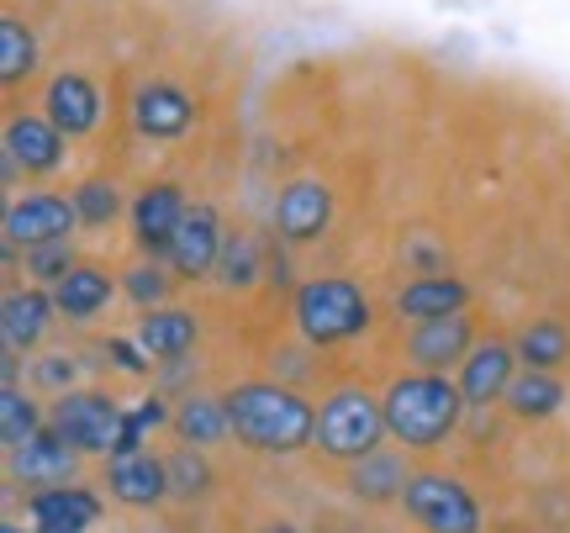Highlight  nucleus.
Masks as SVG:
<instances>
[{
	"label": "nucleus",
	"mask_w": 570,
	"mask_h": 533,
	"mask_svg": "<svg viewBox=\"0 0 570 533\" xmlns=\"http://www.w3.org/2000/svg\"><path fill=\"white\" fill-rule=\"evenodd\" d=\"M227 423L238 433V444L265 454H291L317 438V412L275 381H248L227 391Z\"/></svg>",
	"instance_id": "f257e3e1"
},
{
	"label": "nucleus",
	"mask_w": 570,
	"mask_h": 533,
	"mask_svg": "<svg viewBox=\"0 0 570 533\" xmlns=\"http://www.w3.org/2000/svg\"><path fill=\"white\" fill-rule=\"evenodd\" d=\"M460 407H465V391L449 386L439 369H417V375H402L396 386L386 391V433L402 438L407 450H433L444 444L454 423H460Z\"/></svg>",
	"instance_id": "f03ea898"
},
{
	"label": "nucleus",
	"mask_w": 570,
	"mask_h": 533,
	"mask_svg": "<svg viewBox=\"0 0 570 533\" xmlns=\"http://www.w3.org/2000/svg\"><path fill=\"white\" fill-rule=\"evenodd\" d=\"M365 323H370V302H365V290L348 286V280H306L296 290V328L317 349L365 333Z\"/></svg>",
	"instance_id": "7ed1b4c3"
},
{
	"label": "nucleus",
	"mask_w": 570,
	"mask_h": 533,
	"mask_svg": "<svg viewBox=\"0 0 570 533\" xmlns=\"http://www.w3.org/2000/svg\"><path fill=\"white\" fill-rule=\"evenodd\" d=\"M381 433H386V412L381 402L370 396V391H333L327 396V407L317 412V450L333 454V460H365L375 454L381 444Z\"/></svg>",
	"instance_id": "20e7f679"
},
{
	"label": "nucleus",
	"mask_w": 570,
	"mask_h": 533,
	"mask_svg": "<svg viewBox=\"0 0 570 533\" xmlns=\"http://www.w3.org/2000/svg\"><path fill=\"white\" fill-rule=\"evenodd\" d=\"M53 433L80 454H117L127 433V412L101 391H63L53 402Z\"/></svg>",
	"instance_id": "39448f33"
},
{
	"label": "nucleus",
	"mask_w": 570,
	"mask_h": 533,
	"mask_svg": "<svg viewBox=\"0 0 570 533\" xmlns=\"http://www.w3.org/2000/svg\"><path fill=\"white\" fill-rule=\"evenodd\" d=\"M402 502H407V513L428 533H481V507H475V496L454 475H439V471L412 475Z\"/></svg>",
	"instance_id": "423d86ee"
},
{
	"label": "nucleus",
	"mask_w": 570,
	"mask_h": 533,
	"mask_svg": "<svg viewBox=\"0 0 570 533\" xmlns=\"http://www.w3.org/2000/svg\"><path fill=\"white\" fill-rule=\"evenodd\" d=\"M223 248H227L223 217H217L212 206H190L164 254H169V269H175V275H185V280H202V275H212V269L223 265Z\"/></svg>",
	"instance_id": "0eeeda50"
},
{
	"label": "nucleus",
	"mask_w": 570,
	"mask_h": 533,
	"mask_svg": "<svg viewBox=\"0 0 570 533\" xmlns=\"http://www.w3.org/2000/svg\"><path fill=\"white\" fill-rule=\"evenodd\" d=\"M80 223L75 201L63 196H27V201H11L6 206V244L17 248H38V244H59L69 238V227Z\"/></svg>",
	"instance_id": "6e6552de"
},
{
	"label": "nucleus",
	"mask_w": 570,
	"mask_h": 533,
	"mask_svg": "<svg viewBox=\"0 0 570 533\" xmlns=\"http://www.w3.org/2000/svg\"><path fill=\"white\" fill-rule=\"evenodd\" d=\"M333 217V196H327L323 180H291L281 190V201H275V233H281L285 244H306V238H317Z\"/></svg>",
	"instance_id": "1a4fd4ad"
},
{
	"label": "nucleus",
	"mask_w": 570,
	"mask_h": 533,
	"mask_svg": "<svg viewBox=\"0 0 570 533\" xmlns=\"http://www.w3.org/2000/svg\"><path fill=\"white\" fill-rule=\"evenodd\" d=\"M27 513L38 533H90L101 523V502L85 486H42Z\"/></svg>",
	"instance_id": "9d476101"
},
{
	"label": "nucleus",
	"mask_w": 570,
	"mask_h": 533,
	"mask_svg": "<svg viewBox=\"0 0 570 533\" xmlns=\"http://www.w3.org/2000/svg\"><path fill=\"white\" fill-rule=\"evenodd\" d=\"M48 122L59 127L63 138H85L90 127L101 122V90H96V80H85L75 69L53 75V85H48Z\"/></svg>",
	"instance_id": "9b49d317"
},
{
	"label": "nucleus",
	"mask_w": 570,
	"mask_h": 533,
	"mask_svg": "<svg viewBox=\"0 0 570 533\" xmlns=\"http://www.w3.org/2000/svg\"><path fill=\"white\" fill-rule=\"evenodd\" d=\"M6 159L27 175H48L63 165V132L48 117H11L6 122Z\"/></svg>",
	"instance_id": "f8f14e48"
},
{
	"label": "nucleus",
	"mask_w": 570,
	"mask_h": 533,
	"mask_svg": "<svg viewBox=\"0 0 570 533\" xmlns=\"http://www.w3.org/2000/svg\"><path fill=\"white\" fill-rule=\"evenodd\" d=\"M407 354L423 369H449V365H465L470 354V317L465 312H449V317H428L417 323L407 338Z\"/></svg>",
	"instance_id": "ddd939ff"
},
{
	"label": "nucleus",
	"mask_w": 570,
	"mask_h": 533,
	"mask_svg": "<svg viewBox=\"0 0 570 533\" xmlns=\"http://www.w3.org/2000/svg\"><path fill=\"white\" fill-rule=\"evenodd\" d=\"M185 211H190V206H185V196L169 180L148 185L138 201H132V233H138V244L154 248V254H164L169 238H175V227L185 223Z\"/></svg>",
	"instance_id": "4468645a"
},
{
	"label": "nucleus",
	"mask_w": 570,
	"mask_h": 533,
	"mask_svg": "<svg viewBox=\"0 0 570 533\" xmlns=\"http://www.w3.org/2000/svg\"><path fill=\"white\" fill-rule=\"evenodd\" d=\"M75 444L59 438L48 428L38 438H27L21 450H11V481H27V486H53V481H69L75 475Z\"/></svg>",
	"instance_id": "2eb2a0df"
},
{
	"label": "nucleus",
	"mask_w": 570,
	"mask_h": 533,
	"mask_svg": "<svg viewBox=\"0 0 570 533\" xmlns=\"http://www.w3.org/2000/svg\"><path fill=\"white\" fill-rule=\"evenodd\" d=\"M512 354L508 344H475L465 354V365H460V391H465L470 407H491L497 396H508V386L518 381L512 375Z\"/></svg>",
	"instance_id": "dca6fc26"
},
{
	"label": "nucleus",
	"mask_w": 570,
	"mask_h": 533,
	"mask_svg": "<svg viewBox=\"0 0 570 533\" xmlns=\"http://www.w3.org/2000/svg\"><path fill=\"white\" fill-rule=\"evenodd\" d=\"M132 122H138L142 138H159L164 144V138H180L185 127L196 122V106L175 85H142L138 101H132Z\"/></svg>",
	"instance_id": "f3484780"
},
{
	"label": "nucleus",
	"mask_w": 570,
	"mask_h": 533,
	"mask_svg": "<svg viewBox=\"0 0 570 533\" xmlns=\"http://www.w3.org/2000/svg\"><path fill=\"white\" fill-rule=\"evenodd\" d=\"M169 492V460L154 454H111V496L127 507H154Z\"/></svg>",
	"instance_id": "a211bd4d"
},
{
	"label": "nucleus",
	"mask_w": 570,
	"mask_h": 533,
	"mask_svg": "<svg viewBox=\"0 0 570 533\" xmlns=\"http://www.w3.org/2000/svg\"><path fill=\"white\" fill-rule=\"evenodd\" d=\"M53 296L48 290H11L6 296V307H0V333H6V349L21 354L42 344V333H48V317H53Z\"/></svg>",
	"instance_id": "6ab92c4d"
},
{
	"label": "nucleus",
	"mask_w": 570,
	"mask_h": 533,
	"mask_svg": "<svg viewBox=\"0 0 570 533\" xmlns=\"http://www.w3.org/2000/svg\"><path fill=\"white\" fill-rule=\"evenodd\" d=\"M138 344L148 359H185L196 344V317L180 307H159L138 323Z\"/></svg>",
	"instance_id": "aec40b11"
},
{
	"label": "nucleus",
	"mask_w": 570,
	"mask_h": 533,
	"mask_svg": "<svg viewBox=\"0 0 570 533\" xmlns=\"http://www.w3.org/2000/svg\"><path fill=\"white\" fill-rule=\"evenodd\" d=\"M470 290L454 280V275H423L412 280L402 296H396V312L412 317V323H428V317H449V312H465Z\"/></svg>",
	"instance_id": "412c9836"
},
{
	"label": "nucleus",
	"mask_w": 570,
	"mask_h": 533,
	"mask_svg": "<svg viewBox=\"0 0 570 533\" xmlns=\"http://www.w3.org/2000/svg\"><path fill=\"white\" fill-rule=\"evenodd\" d=\"M106 302H111V280L90 265H75L59 286H53V307H59V317H75V323H90L96 312H106Z\"/></svg>",
	"instance_id": "4be33fe9"
},
{
	"label": "nucleus",
	"mask_w": 570,
	"mask_h": 533,
	"mask_svg": "<svg viewBox=\"0 0 570 533\" xmlns=\"http://www.w3.org/2000/svg\"><path fill=\"white\" fill-rule=\"evenodd\" d=\"M175 428H180V438L196 450V444H223L227 433H233V423H227V402H212V396H185L180 412H175Z\"/></svg>",
	"instance_id": "5701e85b"
},
{
	"label": "nucleus",
	"mask_w": 570,
	"mask_h": 533,
	"mask_svg": "<svg viewBox=\"0 0 570 533\" xmlns=\"http://www.w3.org/2000/svg\"><path fill=\"white\" fill-rule=\"evenodd\" d=\"M560 402H566V386L554 381L550 369H529V375H518L508 386V407L518 417H550V412H560Z\"/></svg>",
	"instance_id": "b1692460"
},
{
	"label": "nucleus",
	"mask_w": 570,
	"mask_h": 533,
	"mask_svg": "<svg viewBox=\"0 0 570 533\" xmlns=\"http://www.w3.org/2000/svg\"><path fill=\"white\" fill-rule=\"evenodd\" d=\"M38 69V38L17 17H0V80L17 85Z\"/></svg>",
	"instance_id": "393cba45"
},
{
	"label": "nucleus",
	"mask_w": 570,
	"mask_h": 533,
	"mask_svg": "<svg viewBox=\"0 0 570 533\" xmlns=\"http://www.w3.org/2000/svg\"><path fill=\"white\" fill-rule=\"evenodd\" d=\"M407 481L412 475L402 471V460H396V454H365V460H360V465H354V492L360 496H375V502H381V496H402L407 492Z\"/></svg>",
	"instance_id": "a878e982"
},
{
	"label": "nucleus",
	"mask_w": 570,
	"mask_h": 533,
	"mask_svg": "<svg viewBox=\"0 0 570 533\" xmlns=\"http://www.w3.org/2000/svg\"><path fill=\"white\" fill-rule=\"evenodd\" d=\"M518 354L529 359V369H554L560 359H570V333L560 323H533L518 338Z\"/></svg>",
	"instance_id": "bb28decb"
},
{
	"label": "nucleus",
	"mask_w": 570,
	"mask_h": 533,
	"mask_svg": "<svg viewBox=\"0 0 570 533\" xmlns=\"http://www.w3.org/2000/svg\"><path fill=\"white\" fill-rule=\"evenodd\" d=\"M0 433H6V450H21L27 438H38V407L21 396L17 386L0 391Z\"/></svg>",
	"instance_id": "cd10ccee"
},
{
	"label": "nucleus",
	"mask_w": 570,
	"mask_h": 533,
	"mask_svg": "<svg viewBox=\"0 0 570 533\" xmlns=\"http://www.w3.org/2000/svg\"><path fill=\"white\" fill-rule=\"evenodd\" d=\"M75 211H80V223L85 227H106L111 217H117V206H122V196H117V185L111 180H85L75 196Z\"/></svg>",
	"instance_id": "c85d7f7f"
},
{
	"label": "nucleus",
	"mask_w": 570,
	"mask_h": 533,
	"mask_svg": "<svg viewBox=\"0 0 570 533\" xmlns=\"http://www.w3.org/2000/svg\"><path fill=\"white\" fill-rule=\"evenodd\" d=\"M27 269H32L38 280H48V286H59L63 275L75 269V248H69V238H59V244L27 248Z\"/></svg>",
	"instance_id": "c756f323"
},
{
	"label": "nucleus",
	"mask_w": 570,
	"mask_h": 533,
	"mask_svg": "<svg viewBox=\"0 0 570 533\" xmlns=\"http://www.w3.org/2000/svg\"><path fill=\"white\" fill-rule=\"evenodd\" d=\"M223 280L227 286H248L254 275H259V244L254 238H233V244L223 248Z\"/></svg>",
	"instance_id": "7c9ffc66"
},
{
	"label": "nucleus",
	"mask_w": 570,
	"mask_h": 533,
	"mask_svg": "<svg viewBox=\"0 0 570 533\" xmlns=\"http://www.w3.org/2000/svg\"><path fill=\"white\" fill-rule=\"evenodd\" d=\"M127 296L138 302V307H159L164 296H169V275H164L159 265H132L127 269Z\"/></svg>",
	"instance_id": "2f4dec72"
},
{
	"label": "nucleus",
	"mask_w": 570,
	"mask_h": 533,
	"mask_svg": "<svg viewBox=\"0 0 570 533\" xmlns=\"http://www.w3.org/2000/svg\"><path fill=\"white\" fill-rule=\"evenodd\" d=\"M206 481H212V471H206V460H202V454L180 450L175 460H169V492L190 496V492H202Z\"/></svg>",
	"instance_id": "473e14b6"
},
{
	"label": "nucleus",
	"mask_w": 570,
	"mask_h": 533,
	"mask_svg": "<svg viewBox=\"0 0 570 533\" xmlns=\"http://www.w3.org/2000/svg\"><path fill=\"white\" fill-rule=\"evenodd\" d=\"M138 349H142V344H122V338H111V344H106V354H111L127 375H142V369L154 365V359H148V354H138Z\"/></svg>",
	"instance_id": "72a5a7b5"
},
{
	"label": "nucleus",
	"mask_w": 570,
	"mask_h": 533,
	"mask_svg": "<svg viewBox=\"0 0 570 533\" xmlns=\"http://www.w3.org/2000/svg\"><path fill=\"white\" fill-rule=\"evenodd\" d=\"M407 259H417V269H423V275H439V269H444V254L428 244V238H412V244H407Z\"/></svg>",
	"instance_id": "f704fd0d"
},
{
	"label": "nucleus",
	"mask_w": 570,
	"mask_h": 533,
	"mask_svg": "<svg viewBox=\"0 0 570 533\" xmlns=\"http://www.w3.org/2000/svg\"><path fill=\"white\" fill-rule=\"evenodd\" d=\"M69 375H75V365H69V354H63V359H48V365L38 369V381H42V386H63Z\"/></svg>",
	"instance_id": "c9c22d12"
},
{
	"label": "nucleus",
	"mask_w": 570,
	"mask_h": 533,
	"mask_svg": "<svg viewBox=\"0 0 570 533\" xmlns=\"http://www.w3.org/2000/svg\"><path fill=\"white\" fill-rule=\"evenodd\" d=\"M265 533H296V529H291V523H269Z\"/></svg>",
	"instance_id": "e433bc0d"
},
{
	"label": "nucleus",
	"mask_w": 570,
	"mask_h": 533,
	"mask_svg": "<svg viewBox=\"0 0 570 533\" xmlns=\"http://www.w3.org/2000/svg\"><path fill=\"white\" fill-rule=\"evenodd\" d=\"M0 533H21V529H17V523H6V529H0Z\"/></svg>",
	"instance_id": "4c0bfd02"
}]
</instances>
